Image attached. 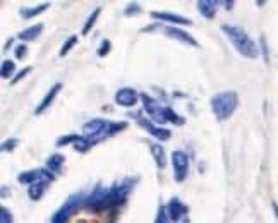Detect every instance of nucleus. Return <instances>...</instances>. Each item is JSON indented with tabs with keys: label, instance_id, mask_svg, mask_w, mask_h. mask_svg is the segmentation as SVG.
I'll list each match as a JSON object with an SVG mask.
<instances>
[{
	"label": "nucleus",
	"instance_id": "obj_14",
	"mask_svg": "<svg viewBox=\"0 0 278 223\" xmlns=\"http://www.w3.org/2000/svg\"><path fill=\"white\" fill-rule=\"evenodd\" d=\"M146 145H148V148H150V153H151V156H153L157 167L163 168L165 165H167V153H165V148L160 143H153V141L146 143Z\"/></svg>",
	"mask_w": 278,
	"mask_h": 223
},
{
	"label": "nucleus",
	"instance_id": "obj_15",
	"mask_svg": "<svg viewBox=\"0 0 278 223\" xmlns=\"http://www.w3.org/2000/svg\"><path fill=\"white\" fill-rule=\"evenodd\" d=\"M41 31H43V24L38 23V24H33V26L26 28V30H23L19 35H17V38H19L21 41H24V43L33 41V39H36L40 35H41Z\"/></svg>",
	"mask_w": 278,
	"mask_h": 223
},
{
	"label": "nucleus",
	"instance_id": "obj_8",
	"mask_svg": "<svg viewBox=\"0 0 278 223\" xmlns=\"http://www.w3.org/2000/svg\"><path fill=\"white\" fill-rule=\"evenodd\" d=\"M108 124H110V122L105 120V118H91V120H88L82 125V136L91 141V139L98 138V136L102 134L105 129L108 127Z\"/></svg>",
	"mask_w": 278,
	"mask_h": 223
},
{
	"label": "nucleus",
	"instance_id": "obj_17",
	"mask_svg": "<svg viewBox=\"0 0 278 223\" xmlns=\"http://www.w3.org/2000/svg\"><path fill=\"white\" fill-rule=\"evenodd\" d=\"M64 161H66V158H64V154H50L48 158H46V168H48L50 172H53V174H60V170H62V165Z\"/></svg>",
	"mask_w": 278,
	"mask_h": 223
},
{
	"label": "nucleus",
	"instance_id": "obj_4",
	"mask_svg": "<svg viewBox=\"0 0 278 223\" xmlns=\"http://www.w3.org/2000/svg\"><path fill=\"white\" fill-rule=\"evenodd\" d=\"M172 168H174V179L177 182H184L189 174V156L182 149L172 153Z\"/></svg>",
	"mask_w": 278,
	"mask_h": 223
},
{
	"label": "nucleus",
	"instance_id": "obj_3",
	"mask_svg": "<svg viewBox=\"0 0 278 223\" xmlns=\"http://www.w3.org/2000/svg\"><path fill=\"white\" fill-rule=\"evenodd\" d=\"M82 203H84V197H82V194H72L69 199H67L66 203H64L62 206H60L59 210L53 213L50 223H67V220H69L72 215L78 211V208L81 206Z\"/></svg>",
	"mask_w": 278,
	"mask_h": 223
},
{
	"label": "nucleus",
	"instance_id": "obj_23",
	"mask_svg": "<svg viewBox=\"0 0 278 223\" xmlns=\"http://www.w3.org/2000/svg\"><path fill=\"white\" fill-rule=\"evenodd\" d=\"M74 149L78 151V153H86V151H88L89 148H91V141H89L88 138H84V136H79L78 138V141L74 143Z\"/></svg>",
	"mask_w": 278,
	"mask_h": 223
},
{
	"label": "nucleus",
	"instance_id": "obj_10",
	"mask_svg": "<svg viewBox=\"0 0 278 223\" xmlns=\"http://www.w3.org/2000/svg\"><path fill=\"white\" fill-rule=\"evenodd\" d=\"M167 211H168L170 220L174 223H179L180 220L187 218V211H189V208H187L186 204L179 199V197H172L167 204Z\"/></svg>",
	"mask_w": 278,
	"mask_h": 223
},
{
	"label": "nucleus",
	"instance_id": "obj_27",
	"mask_svg": "<svg viewBox=\"0 0 278 223\" xmlns=\"http://www.w3.org/2000/svg\"><path fill=\"white\" fill-rule=\"evenodd\" d=\"M0 223H14V217L9 208H5V206L0 208Z\"/></svg>",
	"mask_w": 278,
	"mask_h": 223
},
{
	"label": "nucleus",
	"instance_id": "obj_11",
	"mask_svg": "<svg viewBox=\"0 0 278 223\" xmlns=\"http://www.w3.org/2000/svg\"><path fill=\"white\" fill-rule=\"evenodd\" d=\"M165 33H167L168 38H174V39H177V41L184 43V45H189V46H193V48H199L198 39H194L189 33H187V31L180 30L179 26H167L165 28Z\"/></svg>",
	"mask_w": 278,
	"mask_h": 223
},
{
	"label": "nucleus",
	"instance_id": "obj_13",
	"mask_svg": "<svg viewBox=\"0 0 278 223\" xmlns=\"http://www.w3.org/2000/svg\"><path fill=\"white\" fill-rule=\"evenodd\" d=\"M60 89H62V84H60V82H57V84H53L52 88H50L48 91H46V95L43 96V100H41V102H40V105L36 107L35 113H36V115H41L43 112H45L46 109H48V107L53 103V100H55V96L59 95V91H60Z\"/></svg>",
	"mask_w": 278,
	"mask_h": 223
},
{
	"label": "nucleus",
	"instance_id": "obj_2",
	"mask_svg": "<svg viewBox=\"0 0 278 223\" xmlns=\"http://www.w3.org/2000/svg\"><path fill=\"white\" fill-rule=\"evenodd\" d=\"M209 105H211V112L216 117V120L223 122L232 117L234 112L237 110V107H239V96H237L236 91L216 93L211 98V102H209Z\"/></svg>",
	"mask_w": 278,
	"mask_h": 223
},
{
	"label": "nucleus",
	"instance_id": "obj_34",
	"mask_svg": "<svg viewBox=\"0 0 278 223\" xmlns=\"http://www.w3.org/2000/svg\"><path fill=\"white\" fill-rule=\"evenodd\" d=\"M179 223H191V222H189V218H184V220H180Z\"/></svg>",
	"mask_w": 278,
	"mask_h": 223
},
{
	"label": "nucleus",
	"instance_id": "obj_16",
	"mask_svg": "<svg viewBox=\"0 0 278 223\" xmlns=\"http://www.w3.org/2000/svg\"><path fill=\"white\" fill-rule=\"evenodd\" d=\"M196 5H198V10L201 12V16H204L206 19H213V17L216 16V5H218V3L213 2V0H199Z\"/></svg>",
	"mask_w": 278,
	"mask_h": 223
},
{
	"label": "nucleus",
	"instance_id": "obj_28",
	"mask_svg": "<svg viewBox=\"0 0 278 223\" xmlns=\"http://www.w3.org/2000/svg\"><path fill=\"white\" fill-rule=\"evenodd\" d=\"M17 145H19V139H16V138H10V139H7V141H3L2 143V151H14L17 148Z\"/></svg>",
	"mask_w": 278,
	"mask_h": 223
},
{
	"label": "nucleus",
	"instance_id": "obj_9",
	"mask_svg": "<svg viewBox=\"0 0 278 223\" xmlns=\"http://www.w3.org/2000/svg\"><path fill=\"white\" fill-rule=\"evenodd\" d=\"M139 98H141V95L134 88H120L115 93V103L120 107H125V109L134 107Z\"/></svg>",
	"mask_w": 278,
	"mask_h": 223
},
{
	"label": "nucleus",
	"instance_id": "obj_5",
	"mask_svg": "<svg viewBox=\"0 0 278 223\" xmlns=\"http://www.w3.org/2000/svg\"><path fill=\"white\" fill-rule=\"evenodd\" d=\"M141 102H143L144 112L151 117V122H155V124H158V125H160L161 122H165V107H161L160 102L151 98L146 93L141 95Z\"/></svg>",
	"mask_w": 278,
	"mask_h": 223
},
{
	"label": "nucleus",
	"instance_id": "obj_20",
	"mask_svg": "<svg viewBox=\"0 0 278 223\" xmlns=\"http://www.w3.org/2000/svg\"><path fill=\"white\" fill-rule=\"evenodd\" d=\"M100 12H102V7H96V9H93V12L89 14L88 19H86V23H84V26H82V31H81L82 35H88L89 31H91V28L95 26L96 19H98Z\"/></svg>",
	"mask_w": 278,
	"mask_h": 223
},
{
	"label": "nucleus",
	"instance_id": "obj_22",
	"mask_svg": "<svg viewBox=\"0 0 278 223\" xmlns=\"http://www.w3.org/2000/svg\"><path fill=\"white\" fill-rule=\"evenodd\" d=\"M16 71V62L14 60H2V67H0V75L3 79H9Z\"/></svg>",
	"mask_w": 278,
	"mask_h": 223
},
{
	"label": "nucleus",
	"instance_id": "obj_26",
	"mask_svg": "<svg viewBox=\"0 0 278 223\" xmlns=\"http://www.w3.org/2000/svg\"><path fill=\"white\" fill-rule=\"evenodd\" d=\"M79 136L78 134H67V136H62V138L57 139L55 145L59 146V148H62V146H67V145H74L76 141H78Z\"/></svg>",
	"mask_w": 278,
	"mask_h": 223
},
{
	"label": "nucleus",
	"instance_id": "obj_29",
	"mask_svg": "<svg viewBox=\"0 0 278 223\" xmlns=\"http://www.w3.org/2000/svg\"><path fill=\"white\" fill-rule=\"evenodd\" d=\"M139 12H141V7H139L138 2H131L127 7H125V10H124V14H125L127 17L136 16V14H139Z\"/></svg>",
	"mask_w": 278,
	"mask_h": 223
},
{
	"label": "nucleus",
	"instance_id": "obj_30",
	"mask_svg": "<svg viewBox=\"0 0 278 223\" xmlns=\"http://www.w3.org/2000/svg\"><path fill=\"white\" fill-rule=\"evenodd\" d=\"M112 48V43L110 39H103L102 43H100V48H98V57H105L108 55V52H110Z\"/></svg>",
	"mask_w": 278,
	"mask_h": 223
},
{
	"label": "nucleus",
	"instance_id": "obj_31",
	"mask_svg": "<svg viewBox=\"0 0 278 223\" xmlns=\"http://www.w3.org/2000/svg\"><path fill=\"white\" fill-rule=\"evenodd\" d=\"M31 71H33V67H30V66H28V67H24V69H21L19 73L16 74V77H12V81H10V82H12V84H17V82H19L23 77H26V75L30 74Z\"/></svg>",
	"mask_w": 278,
	"mask_h": 223
},
{
	"label": "nucleus",
	"instance_id": "obj_19",
	"mask_svg": "<svg viewBox=\"0 0 278 223\" xmlns=\"http://www.w3.org/2000/svg\"><path fill=\"white\" fill-rule=\"evenodd\" d=\"M48 7H50L48 2L41 3V5H38V7H31V9H28V7H23V9L19 10V14L24 17V19H31V17H35V16H38V14L45 12Z\"/></svg>",
	"mask_w": 278,
	"mask_h": 223
},
{
	"label": "nucleus",
	"instance_id": "obj_21",
	"mask_svg": "<svg viewBox=\"0 0 278 223\" xmlns=\"http://www.w3.org/2000/svg\"><path fill=\"white\" fill-rule=\"evenodd\" d=\"M165 122H170V124H174V125H182L184 122H186V118L180 117V115L172 110L170 107H165Z\"/></svg>",
	"mask_w": 278,
	"mask_h": 223
},
{
	"label": "nucleus",
	"instance_id": "obj_33",
	"mask_svg": "<svg viewBox=\"0 0 278 223\" xmlns=\"http://www.w3.org/2000/svg\"><path fill=\"white\" fill-rule=\"evenodd\" d=\"M273 208H275V215H277V218H278V204L273 203Z\"/></svg>",
	"mask_w": 278,
	"mask_h": 223
},
{
	"label": "nucleus",
	"instance_id": "obj_25",
	"mask_svg": "<svg viewBox=\"0 0 278 223\" xmlns=\"http://www.w3.org/2000/svg\"><path fill=\"white\" fill-rule=\"evenodd\" d=\"M155 223H172L170 217H168L167 206L160 204V208H158V213H157V218H155Z\"/></svg>",
	"mask_w": 278,
	"mask_h": 223
},
{
	"label": "nucleus",
	"instance_id": "obj_6",
	"mask_svg": "<svg viewBox=\"0 0 278 223\" xmlns=\"http://www.w3.org/2000/svg\"><path fill=\"white\" fill-rule=\"evenodd\" d=\"M53 174L48 170V168H36V170H26V172H21L19 175H17V182H21V184H26V186H31V184H36V182H52L53 181Z\"/></svg>",
	"mask_w": 278,
	"mask_h": 223
},
{
	"label": "nucleus",
	"instance_id": "obj_12",
	"mask_svg": "<svg viewBox=\"0 0 278 223\" xmlns=\"http://www.w3.org/2000/svg\"><path fill=\"white\" fill-rule=\"evenodd\" d=\"M151 17L157 21H163V23H168L172 26H189L193 21L187 19L184 16H179V14H172V12H160V10H153L151 12Z\"/></svg>",
	"mask_w": 278,
	"mask_h": 223
},
{
	"label": "nucleus",
	"instance_id": "obj_18",
	"mask_svg": "<svg viewBox=\"0 0 278 223\" xmlns=\"http://www.w3.org/2000/svg\"><path fill=\"white\" fill-rule=\"evenodd\" d=\"M46 187H48V182H36V184H31L28 187V196L33 201H40L45 194Z\"/></svg>",
	"mask_w": 278,
	"mask_h": 223
},
{
	"label": "nucleus",
	"instance_id": "obj_32",
	"mask_svg": "<svg viewBox=\"0 0 278 223\" xmlns=\"http://www.w3.org/2000/svg\"><path fill=\"white\" fill-rule=\"evenodd\" d=\"M14 50H16V59H19V60H21V59H24V57L28 55V46L24 45V43H21V45H17Z\"/></svg>",
	"mask_w": 278,
	"mask_h": 223
},
{
	"label": "nucleus",
	"instance_id": "obj_24",
	"mask_svg": "<svg viewBox=\"0 0 278 223\" xmlns=\"http://www.w3.org/2000/svg\"><path fill=\"white\" fill-rule=\"evenodd\" d=\"M76 43H78V37H76V35H72V37L67 38V39H66V43H64V45L60 46V52H59V55H60V57L67 55V53L71 52V48L76 45Z\"/></svg>",
	"mask_w": 278,
	"mask_h": 223
},
{
	"label": "nucleus",
	"instance_id": "obj_1",
	"mask_svg": "<svg viewBox=\"0 0 278 223\" xmlns=\"http://www.w3.org/2000/svg\"><path fill=\"white\" fill-rule=\"evenodd\" d=\"M222 31L225 33V37L230 39V43L234 45V48L240 53L245 59H258L259 55V46L247 33L239 26L234 24H222Z\"/></svg>",
	"mask_w": 278,
	"mask_h": 223
},
{
	"label": "nucleus",
	"instance_id": "obj_7",
	"mask_svg": "<svg viewBox=\"0 0 278 223\" xmlns=\"http://www.w3.org/2000/svg\"><path fill=\"white\" fill-rule=\"evenodd\" d=\"M138 124L144 129V131L148 132V134H151L155 139H158V141H160V143L168 141V139L172 138V132L168 131V129L160 127V125L155 124V122H151V120H144V118H139Z\"/></svg>",
	"mask_w": 278,
	"mask_h": 223
}]
</instances>
